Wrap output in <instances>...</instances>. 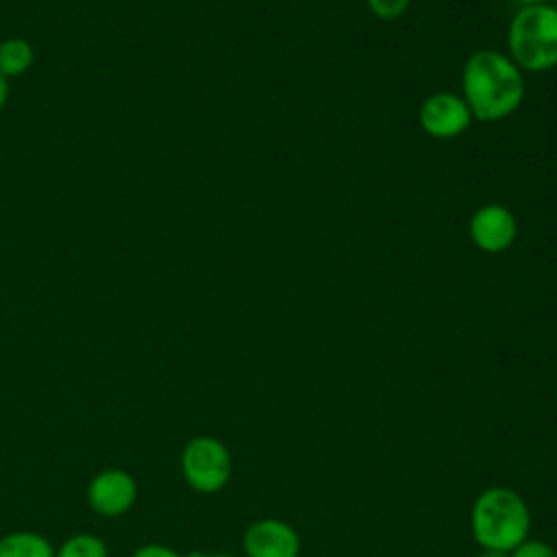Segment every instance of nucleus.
Instances as JSON below:
<instances>
[{
  "instance_id": "f257e3e1",
  "label": "nucleus",
  "mask_w": 557,
  "mask_h": 557,
  "mask_svg": "<svg viewBox=\"0 0 557 557\" xmlns=\"http://www.w3.org/2000/svg\"><path fill=\"white\" fill-rule=\"evenodd\" d=\"M461 98L466 100L472 120H505L522 104V70L503 52L479 50L463 63Z\"/></svg>"
},
{
  "instance_id": "f03ea898",
  "label": "nucleus",
  "mask_w": 557,
  "mask_h": 557,
  "mask_svg": "<svg viewBox=\"0 0 557 557\" xmlns=\"http://www.w3.org/2000/svg\"><path fill=\"white\" fill-rule=\"evenodd\" d=\"M470 531L483 550L511 553L529 540L531 509L511 487H485L472 503Z\"/></svg>"
},
{
  "instance_id": "7ed1b4c3",
  "label": "nucleus",
  "mask_w": 557,
  "mask_h": 557,
  "mask_svg": "<svg viewBox=\"0 0 557 557\" xmlns=\"http://www.w3.org/2000/svg\"><path fill=\"white\" fill-rule=\"evenodd\" d=\"M509 59L527 72L557 67V13L550 4L520 7L507 30Z\"/></svg>"
},
{
  "instance_id": "20e7f679",
  "label": "nucleus",
  "mask_w": 557,
  "mask_h": 557,
  "mask_svg": "<svg viewBox=\"0 0 557 557\" xmlns=\"http://www.w3.org/2000/svg\"><path fill=\"white\" fill-rule=\"evenodd\" d=\"M181 472L187 485L200 494L220 492L233 474V457L213 435L191 437L181 453Z\"/></svg>"
},
{
  "instance_id": "39448f33",
  "label": "nucleus",
  "mask_w": 557,
  "mask_h": 557,
  "mask_svg": "<svg viewBox=\"0 0 557 557\" xmlns=\"http://www.w3.org/2000/svg\"><path fill=\"white\" fill-rule=\"evenodd\" d=\"M418 122L426 135L435 139H453L468 131L472 113L459 94L435 91L420 104Z\"/></svg>"
},
{
  "instance_id": "423d86ee",
  "label": "nucleus",
  "mask_w": 557,
  "mask_h": 557,
  "mask_svg": "<svg viewBox=\"0 0 557 557\" xmlns=\"http://www.w3.org/2000/svg\"><path fill=\"white\" fill-rule=\"evenodd\" d=\"M242 548L246 557H298L300 535L281 518H259L244 531Z\"/></svg>"
},
{
  "instance_id": "0eeeda50",
  "label": "nucleus",
  "mask_w": 557,
  "mask_h": 557,
  "mask_svg": "<svg viewBox=\"0 0 557 557\" xmlns=\"http://www.w3.org/2000/svg\"><path fill=\"white\" fill-rule=\"evenodd\" d=\"M87 500H89V507L104 518L122 516L137 500V483L133 474H128L126 470H120V468L100 470L87 487Z\"/></svg>"
},
{
  "instance_id": "6e6552de",
  "label": "nucleus",
  "mask_w": 557,
  "mask_h": 557,
  "mask_svg": "<svg viewBox=\"0 0 557 557\" xmlns=\"http://www.w3.org/2000/svg\"><path fill=\"white\" fill-rule=\"evenodd\" d=\"M472 244L483 252H503L507 250L518 235V220L505 205H483L479 207L468 226Z\"/></svg>"
},
{
  "instance_id": "1a4fd4ad",
  "label": "nucleus",
  "mask_w": 557,
  "mask_h": 557,
  "mask_svg": "<svg viewBox=\"0 0 557 557\" xmlns=\"http://www.w3.org/2000/svg\"><path fill=\"white\" fill-rule=\"evenodd\" d=\"M50 540L35 531H13L0 537V557H54Z\"/></svg>"
},
{
  "instance_id": "9d476101",
  "label": "nucleus",
  "mask_w": 557,
  "mask_h": 557,
  "mask_svg": "<svg viewBox=\"0 0 557 557\" xmlns=\"http://www.w3.org/2000/svg\"><path fill=\"white\" fill-rule=\"evenodd\" d=\"M33 48L22 37H11L0 44V74L22 76L33 65Z\"/></svg>"
},
{
  "instance_id": "9b49d317",
  "label": "nucleus",
  "mask_w": 557,
  "mask_h": 557,
  "mask_svg": "<svg viewBox=\"0 0 557 557\" xmlns=\"http://www.w3.org/2000/svg\"><path fill=\"white\" fill-rule=\"evenodd\" d=\"M54 557H109L107 544L94 533H76L67 537Z\"/></svg>"
},
{
  "instance_id": "f8f14e48",
  "label": "nucleus",
  "mask_w": 557,
  "mask_h": 557,
  "mask_svg": "<svg viewBox=\"0 0 557 557\" xmlns=\"http://www.w3.org/2000/svg\"><path fill=\"white\" fill-rule=\"evenodd\" d=\"M366 4L379 20H396L409 9L411 0H366Z\"/></svg>"
},
{
  "instance_id": "ddd939ff",
  "label": "nucleus",
  "mask_w": 557,
  "mask_h": 557,
  "mask_svg": "<svg viewBox=\"0 0 557 557\" xmlns=\"http://www.w3.org/2000/svg\"><path fill=\"white\" fill-rule=\"evenodd\" d=\"M509 555L511 557H557V550L550 544L542 542V540H531L529 537L518 548H513Z\"/></svg>"
},
{
  "instance_id": "4468645a",
  "label": "nucleus",
  "mask_w": 557,
  "mask_h": 557,
  "mask_svg": "<svg viewBox=\"0 0 557 557\" xmlns=\"http://www.w3.org/2000/svg\"><path fill=\"white\" fill-rule=\"evenodd\" d=\"M131 557H185L165 544H144Z\"/></svg>"
},
{
  "instance_id": "2eb2a0df",
  "label": "nucleus",
  "mask_w": 557,
  "mask_h": 557,
  "mask_svg": "<svg viewBox=\"0 0 557 557\" xmlns=\"http://www.w3.org/2000/svg\"><path fill=\"white\" fill-rule=\"evenodd\" d=\"M7 98H9V83H7V76L0 74V111L4 109Z\"/></svg>"
},
{
  "instance_id": "dca6fc26",
  "label": "nucleus",
  "mask_w": 557,
  "mask_h": 557,
  "mask_svg": "<svg viewBox=\"0 0 557 557\" xmlns=\"http://www.w3.org/2000/svg\"><path fill=\"white\" fill-rule=\"evenodd\" d=\"M185 557H233L231 553H222V550H218V553H202V550H191V553H187Z\"/></svg>"
},
{
  "instance_id": "f3484780",
  "label": "nucleus",
  "mask_w": 557,
  "mask_h": 557,
  "mask_svg": "<svg viewBox=\"0 0 557 557\" xmlns=\"http://www.w3.org/2000/svg\"><path fill=\"white\" fill-rule=\"evenodd\" d=\"M479 557H511L509 553H498V550H483Z\"/></svg>"
},
{
  "instance_id": "a211bd4d",
  "label": "nucleus",
  "mask_w": 557,
  "mask_h": 557,
  "mask_svg": "<svg viewBox=\"0 0 557 557\" xmlns=\"http://www.w3.org/2000/svg\"><path fill=\"white\" fill-rule=\"evenodd\" d=\"M520 7H529V4H548V0H518Z\"/></svg>"
},
{
  "instance_id": "6ab92c4d",
  "label": "nucleus",
  "mask_w": 557,
  "mask_h": 557,
  "mask_svg": "<svg viewBox=\"0 0 557 557\" xmlns=\"http://www.w3.org/2000/svg\"><path fill=\"white\" fill-rule=\"evenodd\" d=\"M553 9H555V13H557V0H553V4H550Z\"/></svg>"
}]
</instances>
